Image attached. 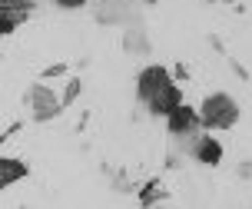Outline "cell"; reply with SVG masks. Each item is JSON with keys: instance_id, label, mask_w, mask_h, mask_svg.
I'll return each instance as SVG.
<instances>
[{"instance_id": "10", "label": "cell", "mask_w": 252, "mask_h": 209, "mask_svg": "<svg viewBox=\"0 0 252 209\" xmlns=\"http://www.w3.org/2000/svg\"><path fill=\"white\" fill-rule=\"evenodd\" d=\"M153 186H156V183H150L146 189H143V196H139V203H143V206H150V203H159V199H166L163 189H153Z\"/></svg>"}, {"instance_id": "6", "label": "cell", "mask_w": 252, "mask_h": 209, "mask_svg": "<svg viewBox=\"0 0 252 209\" xmlns=\"http://www.w3.org/2000/svg\"><path fill=\"white\" fill-rule=\"evenodd\" d=\"M33 0H0V34H10L13 27L27 20Z\"/></svg>"}, {"instance_id": "14", "label": "cell", "mask_w": 252, "mask_h": 209, "mask_svg": "<svg viewBox=\"0 0 252 209\" xmlns=\"http://www.w3.org/2000/svg\"><path fill=\"white\" fill-rule=\"evenodd\" d=\"M219 3H226V0H219Z\"/></svg>"}, {"instance_id": "3", "label": "cell", "mask_w": 252, "mask_h": 209, "mask_svg": "<svg viewBox=\"0 0 252 209\" xmlns=\"http://www.w3.org/2000/svg\"><path fill=\"white\" fill-rule=\"evenodd\" d=\"M199 116L206 130H232L239 123V103L229 93H209L199 106Z\"/></svg>"}, {"instance_id": "9", "label": "cell", "mask_w": 252, "mask_h": 209, "mask_svg": "<svg viewBox=\"0 0 252 209\" xmlns=\"http://www.w3.org/2000/svg\"><path fill=\"white\" fill-rule=\"evenodd\" d=\"M24 176H27V166L20 160H10V156L0 160V186H10L17 179H24Z\"/></svg>"}, {"instance_id": "1", "label": "cell", "mask_w": 252, "mask_h": 209, "mask_svg": "<svg viewBox=\"0 0 252 209\" xmlns=\"http://www.w3.org/2000/svg\"><path fill=\"white\" fill-rule=\"evenodd\" d=\"M136 97L153 116H169L176 106H183V93L176 80H169L166 67H146L136 76Z\"/></svg>"}, {"instance_id": "13", "label": "cell", "mask_w": 252, "mask_h": 209, "mask_svg": "<svg viewBox=\"0 0 252 209\" xmlns=\"http://www.w3.org/2000/svg\"><path fill=\"white\" fill-rule=\"evenodd\" d=\"M63 73H66V63H53V67H50L43 76H63Z\"/></svg>"}, {"instance_id": "4", "label": "cell", "mask_w": 252, "mask_h": 209, "mask_svg": "<svg viewBox=\"0 0 252 209\" xmlns=\"http://www.w3.org/2000/svg\"><path fill=\"white\" fill-rule=\"evenodd\" d=\"M93 17L100 24H113V27H126V24L139 27V10L129 0H96L93 3Z\"/></svg>"}, {"instance_id": "5", "label": "cell", "mask_w": 252, "mask_h": 209, "mask_svg": "<svg viewBox=\"0 0 252 209\" xmlns=\"http://www.w3.org/2000/svg\"><path fill=\"white\" fill-rule=\"evenodd\" d=\"M27 103H30V113H33L37 123H47V120H53V116H60V110H63V100H57V93H53L47 83L30 86Z\"/></svg>"}, {"instance_id": "8", "label": "cell", "mask_w": 252, "mask_h": 209, "mask_svg": "<svg viewBox=\"0 0 252 209\" xmlns=\"http://www.w3.org/2000/svg\"><path fill=\"white\" fill-rule=\"evenodd\" d=\"M123 47L126 53H150V40H146V34H143V27H126L123 34Z\"/></svg>"}, {"instance_id": "12", "label": "cell", "mask_w": 252, "mask_h": 209, "mask_svg": "<svg viewBox=\"0 0 252 209\" xmlns=\"http://www.w3.org/2000/svg\"><path fill=\"white\" fill-rule=\"evenodd\" d=\"M57 7H63V10H76V7H83L87 0H53Z\"/></svg>"}, {"instance_id": "2", "label": "cell", "mask_w": 252, "mask_h": 209, "mask_svg": "<svg viewBox=\"0 0 252 209\" xmlns=\"http://www.w3.org/2000/svg\"><path fill=\"white\" fill-rule=\"evenodd\" d=\"M166 126H169V139H173V146H179V153H186L192 156L196 146H199V139L206 136V123H202L199 110H192V106H176V110L166 116Z\"/></svg>"}, {"instance_id": "11", "label": "cell", "mask_w": 252, "mask_h": 209, "mask_svg": "<svg viewBox=\"0 0 252 209\" xmlns=\"http://www.w3.org/2000/svg\"><path fill=\"white\" fill-rule=\"evenodd\" d=\"M80 90H83V83H80V80H70V83H66V93H63V106H70V103L80 97Z\"/></svg>"}, {"instance_id": "7", "label": "cell", "mask_w": 252, "mask_h": 209, "mask_svg": "<svg viewBox=\"0 0 252 209\" xmlns=\"http://www.w3.org/2000/svg\"><path fill=\"white\" fill-rule=\"evenodd\" d=\"M192 160L206 163V166H216V163L222 160V146H219V139L206 133V136L199 139V146H196V153H192Z\"/></svg>"}]
</instances>
